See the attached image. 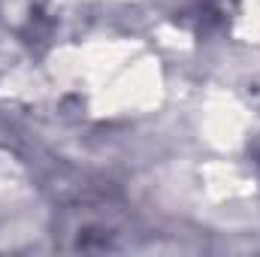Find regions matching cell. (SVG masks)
<instances>
[{
	"instance_id": "obj_1",
	"label": "cell",
	"mask_w": 260,
	"mask_h": 257,
	"mask_svg": "<svg viewBox=\"0 0 260 257\" xmlns=\"http://www.w3.org/2000/svg\"><path fill=\"white\" fill-rule=\"evenodd\" d=\"M64 236H70V248H82V251H106L115 248V236L121 233V224L115 218V209L103 206V203H82L76 209H70L61 224Z\"/></svg>"
},
{
	"instance_id": "obj_2",
	"label": "cell",
	"mask_w": 260,
	"mask_h": 257,
	"mask_svg": "<svg viewBox=\"0 0 260 257\" xmlns=\"http://www.w3.org/2000/svg\"><path fill=\"white\" fill-rule=\"evenodd\" d=\"M160 3L173 21H179L191 30H200V34H209V30L227 24L236 0H160Z\"/></svg>"
},
{
	"instance_id": "obj_3",
	"label": "cell",
	"mask_w": 260,
	"mask_h": 257,
	"mask_svg": "<svg viewBox=\"0 0 260 257\" xmlns=\"http://www.w3.org/2000/svg\"><path fill=\"white\" fill-rule=\"evenodd\" d=\"M251 151H254V157H257V164H260V136H257V142H254V148H251Z\"/></svg>"
}]
</instances>
